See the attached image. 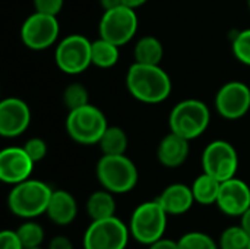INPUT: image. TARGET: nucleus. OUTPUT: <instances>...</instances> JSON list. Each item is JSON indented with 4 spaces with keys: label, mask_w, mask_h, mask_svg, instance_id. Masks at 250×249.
<instances>
[{
    "label": "nucleus",
    "mask_w": 250,
    "mask_h": 249,
    "mask_svg": "<svg viewBox=\"0 0 250 249\" xmlns=\"http://www.w3.org/2000/svg\"><path fill=\"white\" fill-rule=\"evenodd\" d=\"M217 207L227 216L242 217L250 208V186L236 176L221 182Z\"/></svg>",
    "instance_id": "15"
},
{
    "label": "nucleus",
    "mask_w": 250,
    "mask_h": 249,
    "mask_svg": "<svg viewBox=\"0 0 250 249\" xmlns=\"http://www.w3.org/2000/svg\"><path fill=\"white\" fill-rule=\"evenodd\" d=\"M189 142H190L189 139L170 131L158 144L157 148L158 161L168 169H177L183 166L190 153Z\"/></svg>",
    "instance_id": "16"
},
{
    "label": "nucleus",
    "mask_w": 250,
    "mask_h": 249,
    "mask_svg": "<svg viewBox=\"0 0 250 249\" xmlns=\"http://www.w3.org/2000/svg\"><path fill=\"white\" fill-rule=\"evenodd\" d=\"M148 0H122V3L125 4V6H127V7H132V9H138V7H141V6H144L145 3H146Z\"/></svg>",
    "instance_id": "36"
},
{
    "label": "nucleus",
    "mask_w": 250,
    "mask_h": 249,
    "mask_svg": "<svg viewBox=\"0 0 250 249\" xmlns=\"http://www.w3.org/2000/svg\"><path fill=\"white\" fill-rule=\"evenodd\" d=\"M120 47L116 45L111 41H107L104 38H97L92 41L91 45V59L92 65L101 69H110L114 65H117L120 59Z\"/></svg>",
    "instance_id": "21"
},
{
    "label": "nucleus",
    "mask_w": 250,
    "mask_h": 249,
    "mask_svg": "<svg viewBox=\"0 0 250 249\" xmlns=\"http://www.w3.org/2000/svg\"><path fill=\"white\" fill-rule=\"evenodd\" d=\"M0 249H25L16 230H3L0 233Z\"/></svg>",
    "instance_id": "31"
},
{
    "label": "nucleus",
    "mask_w": 250,
    "mask_h": 249,
    "mask_svg": "<svg viewBox=\"0 0 250 249\" xmlns=\"http://www.w3.org/2000/svg\"><path fill=\"white\" fill-rule=\"evenodd\" d=\"M190 188L195 197V203H199L202 205H211L217 204L221 182L204 172L193 181Z\"/></svg>",
    "instance_id": "22"
},
{
    "label": "nucleus",
    "mask_w": 250,
    "mask_h": 249,
    "mask_svg": "<svg viewBox=\"0 0 250 249\" xmlns=\"http://www.w3.org/2000/svg\"><path fill=\"white\" fill-rule=\"evenodd\" d=\"M133 57L138 63L145 65H161L164 57V45L154 35H145L138 40L133 48Z\"/></svg>",
    "instance_id": "20"
},
{
    "label": "nucleus",
    "mask_w": 250,
    "mask_h": 249,
    "mask_svg": "<svg viewBox=\"0 0 250 249\" xmlns=\"http://www.w3.org/2000/svg\"><path fill=\"white\" fill-rule=\"evenodd\" d=\"M218 247L220 249H250V236L240 225L230 226L221 233Z\"/></svg>",
    "instance_id": "24"
},
{
    "label": "nucleus",
    "mask_w": 250,
    "mask_h": 249,
    "mask_svg": "<svg viewBox=\"0 0 250 249\" xmlns=\"http://www.w3.org/2000/svg\"><path fill=\"white\" fill-rule=\"evenodd\" d=\"M233 53L240 63L250 66V29H245L234 37Z\"/></svg>",
    "instance_id": "28"
},
{
    "label": "nucleus",
    "mask_w": 250,
    "mask_h": 249,
    "mask_svg": "<svg viewBox=\"0 0 250 249\" xmlns=\"http://www.w3.org/2000/svg\"><path fill=\"white\" fill-rule=\"evenodd\" d=\"M95 172L100 185L114 195L130 192L136 186L139 179L138 167L126 154H103V157L97 163Z\"/></svg>",
    "instance_id": "3"
},
{
    "label": "nucleus",
    "mask_w": 250,
    "mask_h": 249,
    "mask_svg": "<svg viewBox=\"0 0 250 249\" xmlns=\"http://www.w3.org/2000/svg\"><path fill=\"white\" fill-rule=\"evenodd\" d=\"M45 214L54 225L67 226L73 223L78 216V203L75 197L64 189L53 191Z\"/></svg>",
    "instance_id": "18"
},
{
    "label": "nucleus",
    "mask_w": 250,
    "mask_h": 249,
    "mask_svg": "<svg viewBox=\"0 0 250 249\" xmlns=\"http://www.w3.org/2000/svg\"><path fill=\"white\" fill-rule=\"evenodd\" d=\"M138 31V15L135 9L125 4L105 10L101 16L98 32L100 37L122 47L127 44Z\"/></svg>",
    "instance_id": "9"
},
{
    "label": "nucleus",
    "mask_w": 250,
    "mask_h": 249,
    "mask_svg": "<svg viewBox=\"0 0 250 249\" xmlns=\"http://www.w3.org/2000/svg\"><path fill=\"white\" fill-rule=\"evenodd\" d=\"M126 87L133 98L145 104H158L171 94V78L160 65L133 62L126 75Z\"/></svg>",
    "instance_id": "1"
},
{
    "label": "nucleus",
    "mask_w": 250,
    "mask_h": 249,
    "mask_svg": "<svg viewBox=\"0 0 250 249\" xmlns=\"http://www.w3.org/2000/svg\"><path fill=\"white\" fill-rule=\"evenodd\" d=\"M53 189L42 181L26 179L13 185L7 195V207L21 219H35L47 211Z\"/></svg>",
    "instance_id": "2"
},
{
    "label": "nucleus",
    "mask_w": 250,
    "mask_h": 249,
    "mask_svg": "<svg viewBox=\"0 0 250 249\" xmlns=\"http://www.w3.org/2000/svg\"><path fill=\"white\" fill-rule=\"evenodd\" d=\"M122 0H100V6L103 7V10H111L114 7H119L122 6Z\"/></svg>",
    "instance_id": "34"
},
{
    "label": "nucleus",
    "mask_w": 250,
    "mask_h": 249,
    "mask_svg": "<svg viewBox=\"0 0 250 249\" xmlns=\"http://www.w3.org/2000/svg\"><path fill=\"white\" fill-rule=\"evenodd\" d=\"M177 242L179 249H220L218 244L204 232H188Z\"/></svg>",
    "instance_id": "27"
},
{
    "label": "nucleus",
    "mask_w": 250,
    "mask_h": 249,
    "mask_svg": "<svg viewBox=\"0 0 250 249\" xmlns=\"http://www.w3.org/2000/svg\"><path fill=\"white\" fill-rule=\"evenodd\" d=\"M47 249H73V244H72V241L67 236L59 235V236H54L48 242Z\"/></svg>",
    "instance_id": "32"
},
{
    "label": "nucleus",
    "mask_w": 250,
    "mask_h": 249,
    "mask_svg": "<svg viewBox=\"0 0 250 249\" xmlns=\"http://www.w3.org/2000/svg\"><path fill=\"white\" fill-rule=\"evenodd\" d=\"M91 45L85 35L70 34L62 38L54 50V60L57 68L67 75H78L85 72L91 65Z\"/></svg>",
    "instance_id": "7"
},
{
    "label": "nucleus",
    "mask_w": 250,
    "mask_h": 249,
    "mask_svg": "<svg viewBox=\"0 0 250 249\" xmlns=\"http://www.w3.org/2000/svg\"><path fill=\"white\" fill-rule=\"evenodd\" d=\"M23 148H25V151L28 153V156L32 158L34 163H38V161L44 160L45 156H47V153H48L47 142H45L42 138H38V136L29 138V139L23 144Z\"/></svg>",
    "instance_id": "29"
},
{
    "label": "nucleus",
    "mask_w": 250,
    "mask_h": 249,
    "mask_svg": "<svg viewBox=\"0 0 250 249\" xmlns=\"http://www.w3.org/2000/svg\"><path fill=\"white\" fill-rule=\"evenodd\" d=\"M16 233L23 245V248H35V247H42L44 242V229L40 223L28 220L23 222L18 229Z\"/></svg>",
    "instance_id": "25"
},
{
    "label": "nucleus",
    "mask_w": 250,
    "mask_h": 249,
    "mask_svg": "<svg viewBox=\"0 0 250 249\" xmlns=\"http://www.w3.org/2000/svg\"><path fill=\"white\" fill-rule=\"evenodd\" d=\"M107 128L108 122L105 114L103 113V110L92 104L70 110L66 117L67 135L75 142L82 145L98 144Z\"/></svg>",
    "instance_id": "6"
},
{
    "label": "nucleus",
    "mask_w": 250,
    "mask_h": 249,
    "mask_svg": "<svg viewBox=\"0 0 250 249\" xmlns=\"http://www.w3.org/2000/svg\"><path fill=\"white\" fill-rule=\"evenodd\" d=\"M202 169L220 182L234 178L239 169V154L234 145L224 139L208 144L202 153Z\"/></svg>",
    "instance_id": "10"
},
{
    "label": "nucleus",
    "mask_w": 250,
    "mask_h": 249,
    "mask_svg": "<svg viewBox=\"0 0 250 249\" xmlns=\"http://www.w3.org/2000/svg\"><path fill=\"white\" fill-rule=\"evenodd\" d=\"M98 145H100L103 154L120 156V154H126L127 147H129V138H127V134L122 128L108 125V128L103 134Z\"/></svg>",
    "instance_id": "23"
},
{
    "label": "nucleus",
    "mask_w": 250,
    "mask_h": 249,
    "mask_svg": "<svg viewBox=\"0 0 250 249\" xmlns=\"http://www.w3.org/2000/svg\"><path fill=\"white\" fill-rule=\"evenodd\" d=\"M116 200L114 194L107 189H100L92 192L86 200V214L92 220H103L116 216Z\"/></svg>",
    "instance_id": "19"
},
{
    "label": "nucleus",
    "mask_w": 250,
    "mask_h": 249,
    "mask_svg": "<svg viewBox=\"0 0 250 249\" xmlns=\"http://www.w3.org/2000/svg\"><path fill=\"white\" fill-rule=\"evenodd\" d=\"M25 249H47V248H42V247H35V248H25Z\"/></svg>",
    "instance_id": "37"
},
{
    "label": "nucleus",
    "mask_w": 250,
    "mask_h": 249,
    "mask_svg": "<svg viewBox=\"0 0 250 249\" xmlns=\"http://www.w3.org/2000/svg\"><path fill=\"white\" fill-rule=\"evenodd\" d=\"M148 249H179V242L167 238H161L157 242L148 245Z\"/></svg>",
    "instance_id": "33"
},
{
    "label": "nucleus",
    "mask_w": 250,
    "mask_h": 249,
    "mask_svg": "<svg viewBox=\"0 0 250 249\" xmlns=\"http://www.w3.org/2000/svg\"><path fill=\"white\" fill-rule=\"evenodd\" d=\"M63 103L69 112L89 104V94L86 87L79 82L69 84L63 91Z\"/></svg>",
    "instance_id": "26"
},
{
    "label": "nucleus",
    "mask_w": 250,
    "mask_h": 249,
    "mask_svg": "<svg viewBox=\"0 0 250 249\" xmlns=\"http://www.w3.org/2000/svg\"><path fill=\"white\" fill-rule=\"evenodd\" d=\"M64 0H34L35 12L57 16L63 9Z\"/></svg>",
    "instance_id": "30"
},
{
    "label": "nucleus",
    "mask_w": 250,
    "mask_h": 249,
    "mask_svg": "<svg viewBox=\"0 0 250 249\" xmlns=\"http://www.w3.org/2000/svg\"><path fill=\"white\" fill-rule=\"evenodd\" d=\"M211 113L208 106L196 98L177 103L168 116L170 131L192 141L201 136L209 126Z\"/></svg>",
    "instance_id": "5"
},
{
    "label": "nucleus",
    "mask_w": 250,
    "mask_h": 249,
    "mask_svg": "<svg viewBox=\"0 0 250 249\" xmlns=\"http://www.w3.org/2000/svg\"><path fill=\"white\" fill-rule=\"evenodd\" d=\"M215 110L227 120H237L250 110V88L240 81L224 84L215 95Z\"/></svg>",
    "instance_id": "12"
},
{
    "label": "nucleus",
    "mask_w": 250,
    "mask_h": 249,
    "mask_svg": "<svg viewBox=\"0 0 250 249\" xmlns=\"http://www.w3.org/2000/svg\"><path fill=\"white\" fill-rule=\"evenodd\" d=\"M129 236V226L116 216L92 220L83 235V249H126Z\"/></svg>",
    "instance_id": "8"
},
{
    "label": "nucleus",
    "mask_w": 250,
    "mask_h": 249,
    "mask_svg": "<svg viewBox=\"0 0 250 249\" xmlns=\"http://www.w3.org/2000/svg\"><path fill=\"white\" fill-rule=\"evenodd\" d=\"M60 34V23L57 16L35 12L29 15L21 26L22 43L35 51L45 50L57 43Z\"/></svg>",
    "instance_id": "11"
},
{
    "label": "nucleus",
    "mask_w": 250,
    "mask_h": 249,
    "mask_svg": "<svg viewBox=\"0 0 250 249\" xmlns=\"http://www.w3.org/2000/svg\"><path fill=\"white\" fill-rule=\"evenodd\" d=\"M157 200L168 216H182L188 213L195 203L192 188L185 183L168 185Z\"/></svg>",
    "instance_id": "17"
},
{
    "label": "nucleus",
    "mask_w": 250,
    "mask_h": 249,
    "mask_svg": "<svg viewBox=\"0 0 250 249\" xmlns=\"http://www.w3.org/2000/svg\"><path fill=\"white\" fill-rule=\"evenodd\" d=\"M31 123L28 104L18 97H7L0 103V135L16 138L22 135Z\"/></svg>",
    "instance_id": "13"
},
{
    "label": "nucleus",
    "mask_w": 250,
    "mask_h": 249,
    "mask_svg": "<svg viewBox=\"0 0 250 249\" xmlns=\"http://www.w3.org/2000/svg\"><path fill=\"white\" fill-rule=\"evenodd\" d=\"M167 217L168 214L158 203V200L145 201L139 204L130 216V222H129L130 236L136 242L146 247L157 242L158 239L164 238L167 229V220H168Z\"/></svg>",
    "instance_id": "4"
},
{
    "label": "nucleus",
    "mask_w": 250,
    "mask_h": 249,
    "mask_svg": "<svg viewBox=\"0 0 250 249\" xmlns=\"http://www.w3.org/2000/svg\"><path fill=\"white\" fill-rule=\"evenodd\" d=\"M248 6H249V10H250V0H248Z\"/></svg>",
    "instance_id": "38"
},
{
    "label": "nucleus",
    "mask_w": 250,
    "mask_h": 249,
    "mask_svg": "<svg viewBox=\"0 0 250 249\" xmlns=\"http://www.w3.org/2000/svg\"><path fill=\"white\" fill-rule=\"evenodd\" d=\"M34 161L23 147H7L0 153V179L4 183L16 185L29 179Z\"/></svg>",
    "instance_id": "14"
},
{
    "label": "nucleus",
    "mask_w": 250,
    "mask_h": 249,
    "mask_svg": "<svg viewBox=\"0 0 250 249\" xmlns=\"http://www.w3.org/2000/svg\"><path fill=\"white\" fill-rule=\"evenodd\" d=\"M240 226L248 232V235L250 236V208L240 217Z\"/></svg>",
    "instance_id": "35"
}]
</instances>
